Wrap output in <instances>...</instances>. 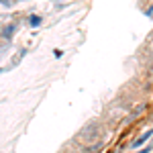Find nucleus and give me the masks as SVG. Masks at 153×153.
Returning <instances> with one entry per match:
<instances>
[{"mask_svg": "<svg viewBox=\"0 0 153 153\" xmlns=\"http://www.w3.org/2000/svg\"><path fill=\"white\" fill-rule=\"evenodd\" d=\"M96 133H98V127H96V125H90V127H86V129H84L82 137H84V139H90V137L94 139V137H96Z\"/></svg>", "mask_w": 153, "mask_h": 153, "instance_id": "f257e3e1", "label": "nucleus"}, {"mask_svg": "<svg viewBox=\"0 0 153 153\" xmlns=\"http://www.w3.org/2000/svg\"><path fill=\"white\" fill-rule=\"evenodd\" d=\"M14 31H16V25H6L4 31H2V37H4V39H10V37L14 35Z\"/></svg>", "mask_w": 153, "mask_h": 153, "instance_id": "f03ea898", "label": "nucleus"}, {"mask_svg": "<svg viewBox=\"0 0 153 153\" xmlns=\"http://www.w3.org/2000/svg\"><path fill=\"white\" fill-rule=\"evenodd\" d=\"M151 135H153V131H147V133H145V135H143L141 139H137V141L133 143V147H141V145H143V143H145V141H147V139H149V137H151Z\"/></svg>", "mask_w": 153, "mask_h": 153, "instance_id": "7ed1b4c3", "label": "nucleus"}, {"mask_svg": "<svg viewBox=\"0 0 153 153\" xmlns=\"http://www.w3.org/2000/svg\"><path fill=\"white\" fill-rule=\"evenodd\" d=\"M41 23H43V19H41V16H37V14H33V16L29 19V25H31V27H39Z\"/></svg>", "mask_w": 153, "mask_h": 153, "instance_id": "20e7f679", "label": "nucleus"}, {"mask_svg": "<svg viewBox=\"0 0 153 153\" xmlns=\"http://www.w3.org/2000/svg\"><path fill=\"white\" fill-rule=\"evenodd\" d=\"M100 149H102V143L98 141V143L94 145V147H86V149H84V153H98Z\"/></svg>", "mask_w": 153, "mask_h": 153, "instance_id": "39448f33", "label": "nucleus"}, {"mask_svg": "<svg viewBox=\"0 0 153 153\" xmlns=\"http://www.w3.org/2000/svg\"><path fill=\"white\" fill-rule=\"evenodd\" d=\"M151 151V147H145V149H143V151H139V153H149Z\"/></svg>", "mask_w": 153, "mask_h": 153, "instance_id": "423d86ee", "label": "nucleus"}, {"mask_svg": "<svg viewBox=\"0 0 153 153\" xmlns=\"http://www.w3.org/2000/svg\"><path fill=\"white\" fill-rule=\"evenodd\" d=\"M0 71H2V70H0Z\"/></svg>", "mask_w": 153, "mask_h": 153, "instance_id": "0eeeda50", "label": "nucleus"}]
</instances>
